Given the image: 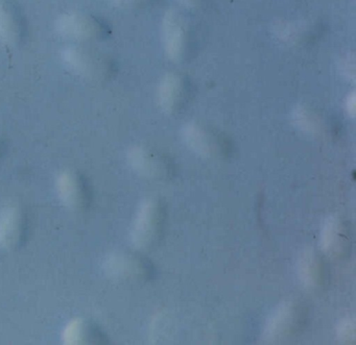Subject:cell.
<instances>
[{"label": "cell", "instance_id": "obj_1", "mask_svg": "<svg viewBox=\"0 0 356 345\" xmlns=\"http://www.w3.org/2000/svg\"><path fill=\"white\" fill-rule=\"evenodd\" d=\"M62 58L74 74L90 82H106L115 74L116 66L113 59L107 53L88 45L67 47L64 49Z\"/></svg>", "mask_w": 356, "mask_h": 345}, {"label": "cell", "instance_id": "obj_2", "mask_svg": "<svg viewBox=\"0 0 356 345\" xmlns=\"http://www.w3.org/2000/svg\"><path fill=\"white\" fill-rule=\"evenodd\" d=\"M56 30L62 37L81 43L102 42L111 35L105 20L87 12L63 14L56 22Z\"/></svg>", "mask_w": 356, "mask_h": 345}, {"label": "cell", "instance_id": "obj_3", "mask_svg": "<svg viewBox=\"0 0 356 345\" xmlns=\"http://www.w3.org/2000/svg\"><path fill=\"white\" fill-rule=\"evenodd\" d=\"M30 218L20 203H10L0 212V246L7 251L20 249L28 238Z\"/></svg>", "mask_w": 356, "mask_h": 345}, {"label": "cell", "instance_id": "obj_4", "mask_svg": "<svg viewBox=\"0 0 356 345\" xmlns=\"http://www.w3.org/2000/svg\"><path fill=\"white\" fill-rule=\"evenodd\" d=\"M57 191L62 203L72 211H87L92 203V190L88 180L78 170L62 172L58 176Z\"/></svg>", "mask_w": 356, "mask_h": 345}, {"label": "cell", "instance_id": "obj_5", "mask_svg": "<svg viewBox=\"0 0 356 345\" xmlns=\"http://www.w3.org/2000/svg\"><path fill=\"white\" fill-rule=\"evenodd\" d=\"M29 34L26 15L16 0H0V41L19 47Z\"/></svg>", "mask_w": 356, "mask_h": 345}, {"label": "cell", "instance_id": "obj_6", "mask_svg": "<svg viewBox=\"0 0 356 345\" xmlns=\"http://www.w3.org/2000/svg\"><path fill=\"white\" fill-rule=\"evenodd\" d=\"M63 341L66 344H105L107 337L95 321L86 318L72 320L63 332Z\"/></svg>", "mask_w": 356, "mask_h": 345}, {"label": "cell", "instance_id": "obj_7", "mask_svg": "<svg viewBox=\"0 0 356 345\" xmlns=\"http://www.w3.org/2000/svg\"><path fill=\"white\" fill-rule=\"evenodd\" d=\"M106 274L118 280L136 278L140 274L141 265L134 255L129 253H112L104 263Z\"/></svg>", "mask_w": 356, "mask_h": 345}, {"label": "cell", "instance_id": "obj_8", "mask_svg": "<svg viewBox=\"0 0 356 345\" xmlns=\"http://www.w3.org/2000/svg\"><path fill=\"white\" fill-rule=\"evenodd\" d=\"M6 151H7V141L3 137H0V160L3 159Z\"/></svg>", "mask_w": 356, "mask_h": 345}]
</instances>
